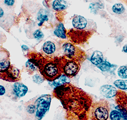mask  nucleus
I'll return each mask as SVG.
<instances>
[{
  "instance_id": "1",
  "label": "nucleus",
  "mask_w": 127,
  "mask_h": 120,
  "mask_svg": "<svg viewBox=\"0 0 127 120\" xmlns=\"http://www.w3.org/2000/svg\"><path fill=\"white\" fill-rule=\"evenodd\" d=\"M54 96L61 102L66 113L79 120H87L93 98L83 90L70 83L55 88Z\"/></svg>"
},
{
  "instance_id": "2",
  "label": "nucleus",
  "mask_w": 127,
  "mask_h": 120,
  "mask_svg": "<svg viewBox=\"0 0 127 120\" xmlns=\"http://www.w3.org/2000/svg\"><path fill=\"white\" fill-rule=\"evenodd\" d=\"M26 57L35 65L43 78L48 81H54L63 74L59 57L51 58L34 51H29Z\"/></svg>"
},
{
  "instance_id": "3",
  "label": "nucleus",
  "mask_w": 127,
  "mask_h": 120,
  "mask_svg": "<svg viewBox=\"0 0 127 120\" xmlns=\"http://www.w3.org/2000/svg\"><path fill=\"white\" fill-rule=\"evenodd\" d=\"M22 9L28 17L27 19L30 21L33 18L39 27L45 23L49 24L51 27L55 25L54 12L49 8H46L35 2L26 1L24 3Z\"/></svg>"
},
{
  "instance_id": "4",
  "label": "nucleus",
  "mask_w": 127,
  "mask_h": 120,
  "mask_svg": "<svg viewBox=\"0 0 127 120\" xmlns=\"http://www.w3.org/2000/svg\"><path fill=\"white\" fill-rule=\"evenodd\" d=\"M109 102L105 99L93 103L88 114L87 120H110Z\"/></svg>"
},
{
  "instance_id": "5",
  "label": "nucleus",
  "mask_w": 127,
  "mask_h": 120,
  "mask_svg": "<svg viewBox=\"0 0 127 120\" xmlns=\"http://www.w3.org/2000/svg\"><path fill=\"white\" fill-rule=\"evenodd\" d=\"M60 46L63 56L69 59L82 63L87 58L85 52L78 47L75 46L71 42H63L60 43Z\"/></svg>"
},
{
  "instance_id": "6",
  "label": "nucleus",
  "mask_w": 127,
  "mask_h": 120,
  "mask_svg": "<svg viewBox=\"0 0 127 120\" xmlns=\"http://www.w3.org/2000/svg\"><path fill=\"white\" fill-rule=\"evenodd\" d=\"M16 16L12 7L6 6L0 1V27L7 32L14 25Z\"/></svg>"
},
{
  "instance_id": "7",
  "label": "nucleus",
  "mask_w": 127,
  "mask_h": 120,
  "mask_svg": "<svg viewBox=\"0 0 127 120\" xmlns=\"http://www.w3.org/2000/svg\"><path fill=\"white\" fill-rule=\"evenodd\" d=\"M59 60L63 74L69 78L76 76L79 72L81 67L80 62L69 59L64 56H59Z\"/></svg>"
},
{
  "instance_id": "8",
  "label": "nucleus",
  "mask_w": 127,
  "mask_h": 120,
  "mask_svg": "<svg viewBox=\"0 0 127 120\" xmlns=\"http://www.w3.org/2000/svg\"><path fill=\"white\" fill-rule=\"evenodd\" d=\"M96 31L80 30L71 29L67 31V36L75 44H82L88 42Z\"/></svg>"
},
{
  "instance_id": "9",
  "label": "nucleus",
  "mask_w": 127,
  "mask_h": 120,
  "mask_svg": "<svg viewBox=\"0 0 127 120\" xmlns=\"http://www.w3.org/2000/svg\"><path fill=\"white\" fill-rule=\"evenodd\" d=\"M51 101L50 95H43L35 100L36 107L35 117L38 120H41L49 111Z\"/></svg>"
},
{
  "instance_id": "10",
  "label": "nucleus",
  "mask_w": 127,
  "mask_h": 120,
  "mask_svg": "<svg viewBox=\"0 0 127 120\" xmlns=\"http://www.w3.org/2000/svg\"><path fill=\"white\" fill-rule=\"evenodd\" d=\"M72 25L75 29L80 30L97 31V25L93 20L83 16L75 15L72 19Z\"/></svg>"
},
{
  "instance_id": "11",
  "label": "nucleus",
  "mask_w": 127,
  "mask_h": 120,
  "mask_svg": "<svg viewBox=\"0 0 127 120\" xmlns=\"http://www.w3.org/2000/svg\"><path fill=\"white\" fill-rule=\"evenodd\" d=\"M116 108L119 111L122 118L127 120V93L122 90H118L115 96Z\"/></svg>"
},
{
  "instance_id": "12",
  "label": "nucleus",
  "mask_w": 127,
  "mask_h": 120,
  "mask_svg": "<svg viewBox=\"0 0 127 120\" xmlns=\"http://www.w3.org/2000/svg\"><path fill=\"white\" fill-rule=\"evenodd\" d=\"M42 54L46 56L55 58L59 57L61 53V49L60 44L50 41L45 42L42 48Z\"/></svg>"
},
{
  "instance_id": "13",
  "label": "nucleus",
  "mask_w": 127,
  "mask_h": 120,
  "mask_svg": "<svg viewBox=\"0 0 127 120\" xmlns=\"http://www.w3.org/2000/svg\"><path fill=\"white\" fill-rule=\"evenodd\" d=\"M38 27L36 24L29 22V26H27V28L25 29V33L29 39L40 40L44 38V35L43 33Z\"/></svg>"
},
{
  "instance_id": "14",
  "label": "nucleus",
  "mask_w": 127,
  "mask_h": 120,
  "mask_svg": "<svg viewBox=\"0 0 127 120\" xmlns=\"http://www.w3.org/2000/svg\"><path fill=\"white\" fill-rule=\"evenodd\" d=\"M109 12L112 15L127 22V11L122 4H115L111 7V11Z\"/></svg>"
},
{
  "instance_id": "15",
  "label": "nucleus",
  "mask_w": 127,
  "mask_h": 120,
  "mask_svg": "<svg viewBox=\"0 0 127 120\" xmlns=\"http://www.w3.org/2000/svg\"><path fill=\"white\" fill-rule=\"evenodd\" d=\"M28 91V87L24 83L16 82L12 85L11 93L12 96L16 99L25 96Z\"/></svg>"
},
{
  "instance_id": "16",
  "label": "nucleus",
  "mask_w": 127,
  "mask_h": 120,
  "mask_svg": "<svg viewBox=\"0 0 127 120\" xmlns=\"http://www.w3.org/2000/svg\"><path fill=\"white\" fill-rule=\"evenodd\" d=\"M100 91L103 97L106 98H111L116 96L118 90L112 85L105 84L101 87Z\"/></svg>"
},
{
  "instance_id": "17",
  "label": "nucleus",
  "mask_w": 127,
  "mask_h": 120,
  "mask_svg": "<svg viewBox=\"0 0 127 120\" xmlns=\"http://www.w3.org/2000/svg\"><path fill=\"white\" fill-rule=\"evenodd\" d=\"M50 2V1H49ZM50 5L48 8L50 7L52 9L58 12H63L64 11L67 9L68 7V3L66 1H62V0H55L52 2H50Z\"/></svg>"
},
{
  "instance_id": "18",
  "label": "nucleus",
  "mask_w": 127,
  "mask_h": 120,
  "mask_svg": "<svg viewBox=\"0 0 127 120\" xmlns=\"http://www.w3.org/2000/svg\"><path fill=\"white\" fill-rule=\"evenodd\" d=\"M67 30L65 29L63 24L62 23H59L56 27L54 31V34L57 37L62 39H66L67 38Z\"/></svg>"
},
{
  "instance_id": "19",
  "label": "nucleus",
  "mask_w": 127,
  "mask_h": 120,
  "mask_svg": "<svg viewBox=\"0 0 127 120\" xmlns=\"http://www.w3.org/2000/svg\"><path fill=\"white\" fill-rule=\"evenodd\" d=\"M103 58L102 52L99 50H96L93 52L90 61L94 65L98 66L103 62Z\"/></svg>"
},
{
  "instance_id": "20",
  "label": "nucleus",
  "mask_w": 127,
  "mask_h": 120,
  "mask_svg": "<svg viewBox=\"0 0 127 120\" xmlns=\"http://www.w3.org/2000/svg\"><path fill=\"white\" fill-rule=\"evenodd\" d=\"M52 82V85H54L56 88L59 86L64 84L65 83H70V78L67 77V76L64 74H63L60 78Z\"/></svg>"
},
{
  "instance_id": "21",
  "label": "nucleus",
  "mask_w": 127,
  "mask_h": 120,
  "mask_svg": "<svg viewBox=\"0 0 127 120\" xmlns=\"http://www.w3.org/2000/svg\"><path fill=\"white\" fill-rule=\"evenodd\" d=\"M25 66L27 72L30 75H32L35 71H37L38 70L37 67L35 65L29 60L26 63Z\"/></svg>"
},
{
  "instance_id": "22",
  "label": "nucleus",
  "mask_w": 127,
  "mask_h": 120,
  "mask_svg": "<svg viewBox=\"0 0 127 120\" xmlns=\"http://www.w3.org/2000/svg\"><path fill=\"white\" fill-rule=\"evenodd\" d=\"M114 85L121 90H127V80H116L114 82Z\"/></svg>"
},
{
  "instance_id": "23",
  "label": "nucleus",
  "mask_w": 127,
  "mask_h": 120,
  "mask_svg": "<svg viewBox=\"0 0 127 120\" xmlns=\"http://www.w3.org/2000/svg\"><path fill=\"white\" fill-rule=\"evenodd\" d=\"M119 77L122 79H127V65L121 66L118 71Z\"/></svg>"
},
{
  "instance_id": "24",
  "label": "nucleus",
  "mask_w": 127,
  "mask_h": 120,
  "mask_svg": "<svg viewBox=\"0 0 127 120\" xmlns=\"http://www.w3.org/2000/svg\"><path fill=\"white\" fill-rule=\"evenodd\" d=\"M8 58H10L9 52L3 47L0 46V61Z\"/></svg>"
},
{
  "instance_id": "25",
  "label": "nucleus",
  "mask_w": 127,
  "mask_h": 120,
  "mask_svg": "<svg viewBox=\"0 0 127 120\" xmlns=\"http://www.w3.org/2000/svg\"><path fill=\"white\" fill-rule=\"evenodd\" d=\"M112 65L106 61H103L101 64L98 65L97 67L102 71H108L111 67Z\"/></svg>"
},
{
  "instance_id": "26",
  "label": "nucleus",
  "mask_w": 127,
  "mask_h": 120,
  "mask_svg": "<svg viewBox=\"0 0 127 120\" xmlns=\"http://www.w3.org/2000/svg\"><path fill=\"white\" fill-rule=\"evenodd\" d=\"M109 118L110 120H121L122 117L119 112L113 110L110 113Z\"/></svg>"
},
{
  "instance_id": "27",
  "label": "nucleus",
  "mask_w": 127,
  "mask_h": 120,
  "mask_svg": "<svg viewBox=\"0 0 127 120\" xmlns=\"http://www.w3.org/2000/svg\"><path fill=\"white\" fill-rule=\"evenodd\" d=\"M26 111L30 115H33L36 113V107L35 103L33 104V103L29 104L26 107Z\"/></svg>"
},
{
  "instance_id": "28",
  "label": "nucleus",
  "mask_w": 127,
  "mask_h": 120,
  "mask_svg": "<svg viewBox=\"0 0 127 120\" xmlns=\"http://www.w3.org/2000/svg\"><path fill=\"white\" fill-rule=\"evenodd\" d=\"M45 79L43 78L42 75L39 74H35L33 76V81L37 84H41L43 83Z\"/></svg>"
},
{
  "instance_id": "29",
  "label": "nucleus",
  "mask_w": 127,
  "mask_h": 120,
  "mask_svg": "<svg viewBox=\"0 0 127 120\" xmlns=\"http://www.w3.org/2000/svg\"><path fill=\"white\" fill-rule=\"evenodd\" d=\"M67 120L66 118V117H65L64 116H63L62 115V114L61 113H58L57 115H55L54 118V120Z\"/></svg>"
},
{
  "instance_id": "30",
  "label": "nucleus",
  "mask_w": 127,
  "mask_h": 120,
  "mask_svg": "<svg viewBox=\"0 0 127 120\" xmlns=\"http://www.w3.org/2000/svg\"><path fill=\"white\" fill-rule=\"evenodd\" d=\"M7 40V37L5 34L2 31H0V44H2Z\"/></svg>"
},
{
  "instance_id": "31",
  "label": "nucleus",
  "mask_w": 127,
  "mask_h": 120,
  "mask_svg": "<svg viewBox=\"0 0 127 120\" xmlns=\"http://www.w3.org/2000/svg\"><path fill=\"white\" fill-rule=\"evenodd\" d=\"M3 3L7 6L9 7H12L13 6V5L15 4V1H13V0H6V1H3Z\"/></svg>"
},
{
  "instance_id": "32",
  "label": "nucleus",
  "mask_w": 127,
  "mask_h": 120,
  "mask_svg": "<svg viewBox=\"0 0 127 120\" xmlns=\"http://www.w3.org/2000/svg\"><path fill=\"white\" fill-rule=\"evenodd\" d=\"M6 92V90L5 87L2 85H0V96H3L5 95Z\"/></svg>"
},
{
  "instance_id": "33",
  "label": "nucleus",
  "mask_w": 127,
  "mask_h": 120,
  "mask_svg": "<svg viewBox=\"0 0 127 120\" xmlns=\"http://www.w3.org/2000/svg\"><path fill=\"white\" fill-rule=\"evenodd\" d=\"M66 118L68 120H79L77 118H76L74 116H72L67 113H66Z\"/></svg>"
},
{
  "instance_id": "34",
  "label": "nucleus",
  "mask_w": 127,
  "mask_h": 120,
  "mask_svg": "<svg viewBox=\"0 0 127 120\" xmlns=\"http://www.w3.org/2000/svg\"><path fill=\"white\" fill-rule=\"evenodd\" d=\"M22 48L24 51H29L30 49V48L28 46L25 45H23L22 46Z\"/></svg>"
},
{
  "instance_id": "35",
  "label": "nucleus",
  "mask_w": 127,
  "mask_h": 120,
  "mask_svg": "<svg viewBox=\"0 0 127 120\" xmlns=\"http://www.w3.org/2000/svg\"><path fill=\"white\" fill-rule=\"evenodd\" d=\"M122 51L125 53H127V43L125 45H124V46H123L122 49Z\"/></svg>"
},
{
  "instance_id": "36",
  "label": "nucleus",
  "mask_w": 127,
  "mask_h": 120,
  "mask_svg": "<svg viewBox=\"0 0 127 120\" xmlns=\"http://www.w3.org/2000/svg\"><path fill=\"white\" fill-rule=\"evenodd\" d=\"M124 2H125V3L127 5V1H124Z\"/></svg>"
}]
</instances>
